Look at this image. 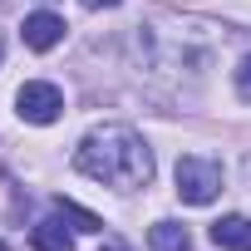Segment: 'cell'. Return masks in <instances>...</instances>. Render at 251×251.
<instances>
[{"instance_id":"cell-1","label":"cell","mask_w":251,"mask_h":251,"mask_svg":"<svg viewBox=\"0 0 251 251\" xmlns=\"http://www.w3.org/2000/svg\"><path fill=\"white\" fill-rule=\"evenodd\" d=\"M74 168L103 187H118V192L153 182V153L128 123H103V128L84 133V143L74 148Z\"/></svg>"},{"instance_id":"cell-2","label":"cell","mask_w":251,"mask_h":251,"mask_svg":"<svg viewBox=\"0 0 251 251\" xmlns=\"http://www.w3.org/2000/svg\"><path fill=\"white\" fill-rule=\"evenodd\" d=\"M177 197L187 202V207H207V202H217V192H222V163L217 158H197V153H187V158H177Z\"/></svg>"},{"instance_id":"cell-3","label":"cell","mask_w":251,"mask_h":251,"mask_svg":"<svg viewBox=\"0 0 251 251\" xmlns=\"http://www.w3.org/2000/svg\"><path fill=\"white\" fill-rule=\"evenodd\" d=\"M15 113H20L25 123H54V118L64 113V94H59L50 79H30V84H20V94H15Z\"/></svg>"},{"instance_id":"cell-4","label":"cell","mask_w":251,"mask_h":251,"mask_svg":"<svg viewBox=\"0 0 251 251\" xmlns=\"http://www.w3.org/2000/svg\"><path fill=\"white\" fill-rule=\"evenodd\" d=\"M25 45L35 50V54H50L59 40H64V20L54 15V10H35V15H25Z\"/></svg>"},{"instance_id":"cell-5","label":"cell","mask_w":251,"mask_h":251,"mask_svg":"<svg viewBox=\"0 0 251 251\" xmlns=\"http://www.w3.org/2000/svg\"><path fill=\"white\" fill-rule=\"evenodd\" d=\"M212 241L222 246V251H251V217H222V222H212Z\"/></svg>"},{"instance_id":"cell-6","label":"cell","mask_w":251,"mask_h":251,"mask_svg":"<svg viewBox=\"0 0 251 251\" xmlns=\"http://www.w3.org/2000/svg\"><path fill=\"white\" fill-rule=\"evenodd\" d=\"M148 246H153V251H187V246H192V231H187L182 222H153Z\"/></svg>"},{"instance_id":"cell-7","label":"cell","mask_w":251,"mask_h":251,"mask_svg":"<svg viewBox=\"0 0 251 251\" xmlns=\"http://www.w3.org/2000/svg\"><path fill=\"white\" fill-rule=\"evenodd\" d=\"M30 241H35V251H74V236H69V231H64V222H54V217L35 222Z\"/></svg>"},{"instance_id":"cell-8","label":"cell","mask_w":251,"mask_h":251,"mask_svg":"<svg viewBox=\"0 0 251 251\" xmlns=\"http://www.w3.org/2000/svg\"><path fill=\"white\" fill-rule=\"evenodd\" d=\"M59 217H69V222H74L79 231H103V222H99L94 212H84L79 202H69V197H59Z\"/></svg>"},{"instance_id":"cell-9","label":"cell","mask_w":251,"mask_h":251,"mask_svg":"<svg viewBox=\"0 0 251 251\" xmlns=\"http://www.w3.org/2000/svg\"><path fill=\"white\" fill-rule=\"evenodd\" d=\"M236 94H241V99L251 103V54H246V59L236 64Z\"/></svg>"},{"instance_id":"cell-10","label":"cell","mask_w":251,"mask_h":251,"mask_svg":"<svg viewBox=\"0 0 251 251\" xmlns=\"http://www.w3.org/2000/svg\"><path fill=\"white\" fill-rule=\"evenodd\" d=\"M79 5H84V10H113L118 0H79Z\"/></svg>"},{"instance_id":"cell-11","label":"cell","mask_w":251,"mask_h":251,"mask_svg":"<svg viewBox=\"0 0 251 251\" xmlns=\"http://www.w3.org/2000/svg\"><path fill=\"white\" fill-rule=\"evenodd\" d=\"M103 251H128V246H118V241H108V246H103Z\"/></svg>"},{"instance_id":"cell-12","label":"cell","mask_w":251,"mask_h":251,"mask_svg":"<svg viewBox=\"0 0 251 251\" xmlns=\"http://www.w3.org/2000/svg\"><path fill=\"white\" fill-rule=\"evenodd\" d=\"M0 64H5V35H0Z\"/></svg>"},{"instance_id":"cell-13","label":"cell","mask_w":251,"mask_h":251,"mask_svg":"<svg viewBox=\"0 0 251 251\" xmlns=\"http://www.w3.org/2000/svg\"><path fill=\"white\" fill-rule=\"evenodd\" d=\"M0 251H10V246H5V241H0Z\"/></svg>"}]
</instances>
